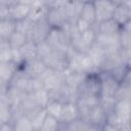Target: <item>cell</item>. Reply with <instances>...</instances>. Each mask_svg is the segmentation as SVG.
Here are the masks:
<instances>
[{
	"label": "cell",
	"instance_id": "2",
	"mask_svg": "<svg viewBox=\"0 0 131 131\" xmlns=\"http://www.w3.org/2000/svg\"><path fill=\"white\" fill-rule=\"evenodd\" d=\"M43 60L47 68L59 73H63L70 67V58L68 52L63 50L53 49L45 58H43Z\"/></svg>",
	"mask_w": 131,
	"mask_h": 131
},
{
	"label": "cell",
	"instance_id": "22",
	"mask_svg": "<svg viewBox=\"0 0 131 131\" xmlns=\"http://www.w3.org/2000/svg\"><path fill=\"white\" fill-rule=\"evenodd\" d=\"M87 54L90 56V58L92 59L94 66L96 67V69L99 71L100 67L102 64V61L104 59V55H105V50L103 48H101L96 42L90 46V48L87 51Z\"/></svg>",
	"mask_w": 131,
	"mask_h": 131
},
{
	"label": "cell",
	"instance_id": "24",
	"mask_svg": "<svg viewBox=\"0 0 131 131\" xmlns=\"http://www.w3.org/2000/svg\"><path fill=\"white\" fill-rule=\"evenodd\" d=\"M16 31V21L9 18L0 20V39H9Z\"/></svg>",
	"mask_w": 131,
	"mask_h": 131
},
{
	"label": "cell",
	"instance_id": "25",
	"mask_svg": "<svg viewBox=\"0 0 131 131\" xmlns=\"http://www.w3.org/2000/svg\"><path fill=\"white\" fill-rule=\"evenodd\" d=\"M88 23H90L92 26L96 24V11H95V6L94 2H88V3H83L82 11H81V16Z\"/></svg>",
	"mask_w": 131,
	"mask_h": 131
},
{
	"label": "cell",
	"instance_id": "3",
	"mask_svg": "<svg viewBox=\"0 0 131 131\" xmlns=\"http://www.w3.org/2000/svg\"><path fill=\"white\" fill-rule=\"evenodd\" d=\"M46 40L50 43L53 49L63 50L68 52V50L71 47V37L62 29L51 28L50 33Z\"/></svg>",
	"mask_w": 131,
	"mask_h": 131
},
{
	"label": "cell",
	"instance_id": "16",
	"mask_svg": "<svg viewBox=\"0 0 131 131\" xmlns=\"http://www.w3.org/2000/svg\"><path fill=\"white\" fill-rule=\"evenodd\" d=\"M30 119H31V122H32V125L34 127V131H40L41 130V127L44 123V120L47 116V112H46V108L45 107H36L32 111H30L29 113L26 114Z\"/></svg>",
	"mask_w": 131,
	"mask_h": 131
},
{
	"label": "cell",
	"instance_id": "6",
	"mask_svg": "<svg viewBox=\"0 0 131 131\" xmlns=\"http://www.w3.org/2000/svg\"><path fill=\"white\" fill-rule=\"evenodd\" d=\"M51 27L48 24L47 19H41L37 23H34L31 31L28 34V38L31 41H34L35 43H39L41 41H44L47 39L49 33H50Z\"/></svg>",
	"mask_w": 131,
	"mask_h": 131
},
{
	"label": "cell",
	"instance_id": "46",
	"mask_svg": "<svg viewBox=\"0 0 131 131\" xmlns=\"http://www.w3.org/2000/svg\"><path fill=\"white\" fill-rule=\"evenodd\" d=\"M39 1H40L43 5H45V6H47V7H49V8H50L54 0H39Z\"/></svg>",
	"mask_w": 131,
	"mask_h": 131
},
{
	"label": "cell",
	"instance_id": "42",
	"mask_svg": "<svg viewBox=\"0 0 131 131\" xmlns=\"http://www.w3.org/2000/svg\"><path fill=\"white\" fill-rule=\"evenodd\" d=\"M121 85H124V86H127V87H130L131 88V69L130 68H128L127 73L125 75V78L121 82Z\"/></svg>",
	"mask_w": 131,
	"mask_h": 131
},
{
	"label": "cell",
	"instance_id": "20",
	"mask_svg": "<svg viewBox=\"0 0 131 131\" xmlns=\"http://www.w3.org/2000/svg\"><path fill=\"white\" fill-rule=\"evenodd\" d=\"M48 9L49 7L43 5L39 0H37L33 5H31V11L28 18H30L33 23H37L41 19H44L46 18Z\"/></svg>",
	"mask_w": 131,
	"mask_h": 131
},
{
	"label": "cell",
	"instance_id": "43",
	"mask_svg": "<svg viewBox=\"0 0 131 131\" xmlns=\"http://www.w3.org/2000/svg\"><path fill=\"white\" fill-rule=\"evenodd\" d=\"M0 130L1 131H14V126L12 122L7 123H0Z\"/></svg>",
	"mask_w": 131,
	"mask_h": 131
},
{
	"label": "cell",
	"instance_id": "39",
	"mask_svg": "<svg viewBox=\"0 0 131 131\" xmlns=\"http://www.w3.org/2000/svg\"><path fill=\"white\" fill-rule=\"evenodd\" d=\"M121 57H122L123 63L131 69V47L126 49L121 48Z\"/></svg>",
	"mask_w": 131,
	"mask_h": 131
},
{
	"label": "cell",
	"instance_id": "37",
	"mask_svg": "<svg viewBox=\"0 0 131 131\" xmlns=\"http://www.w3.org/2000/svg\"><path fill=\"white\" fill-rule=\"evenodd\" d=\"M119 40H120L121 48L126 49L131 47V32L122 28L119 33Z\"/></svg>",
	"mask_w": 131,
	"mask_h": 131
},
{
	"label": "cell",
	"instance_id": "8",
	"mask_svg": "<svg viewBox=\"0 0 131 131\" xmlns=\"http://www.w3.org/2000/svg\"><path fill=\"white\" fill-rule=\"evenodd\" d=\"M96 11V24L113 18L115 11V4L111 0H94Z\"/></svg>",
	"mask_w": 131,
	"mask_h": 131
},
{
	"label": "cell",
	"instance_id": "13",
	"mask_svg": "<svg viewBox=\"0 0 131 131\" xmlns=\"http://www.w3.org/2000/svg\"><path fill=\"white\" fill-rule=\"evenodd\" d=\"M94 27L98 34H103V35H118L122 29V27L114 18H110L97 23L94 25Z\"/></svg>",
	"mask_w": 131,
	"mask_h": 131
},
{
	"label": "cell",
	"instance_id": "7",
	"mask_svg": "<svg viewBox=\"0 0 131 131\" xmlns=\"http://www.w3.org/2000/svg\"><path fill=\"white\" fill-rule=\"evenodd\" d=\"M19 69H21L30 78H40L41 75L46 71L47 66L42 58L36 57L30 60H26L19 67Z\"/></svg>",
	"mask_w": 131,
	"mask_h": 131
},
{
	"label": "cell",
	"instance_id": "17",
	"mask_svg": "<svg viewBox=\"0 0 131 131\" xmlns=\"http://www.w3.org/2000/svg\"><path fill=\"white\" fill-rule=\"evenodd\" d=\"M113 18L121 27H123L126 23L131 19V5L128 3H124L119 6H116Z\"/></svg>",
	"mask_w": 131,
	"mask_h": 131
},
{
	"label": "cell",
	"instance_id": "35",
	"mask_svg": "<svg viewBox=\"0 0 131 131\" xmlns=\"http://www.w3.org/2000/svg\"><path fill=\"white\" fill-rule=\"evenodd\" d=\"M43 88H44V84L40 78H30L26 88V93H32V92L41 90Z\"/></svg>",
	"mask_w": 131,
	"mask_h": 131
},
{
	"label": "cell",
	"instance_id": "11",
	"mask_svg": "<svg viewBox=\"0 0 131 131\" xmlns=\"http://www.w3.org/2000/svg\"><path fill=\"white\" fill-rule=\"evenodd\" d=\"M106 121H107V115L100 105V103L95 105L91 111L89 117V123L94 127L95 130H102L103 126L106 124Z\"/></svg>",
	"mask_w": 131,
	"mask_h": 131
},
{
	"label": "cell",
	"instance_id": "29",
	"mask_svg": "<svg viewBox=\"0 0 131 131\" xmlns=\"http://www.w3.org/2000/svg\"><path fill=\"white\" fill-rule=\"evenodd\" d=\"M118 98L116 96H102L100 98V105L104 110L107 116L115 113L116 104H117Z\"/></svg>",
	"mask_w": 131,
	"mask_h": 131
},
{
	"label": "cell",
	"instance_id": "44",
	"mask_svg": "<svg viewBox=\"0 0 131 131\" xmlns=\"http://www.w3.org/2000/svg\"><path fill=\"white\" fill-rule=\"evenodd\" d=\"M69 2H70L69 0H54V1H53V3H52V5H51V7L64 8V7L68 5V3H69Z\"/></svg>",
	"mask_w": 131,
	"mask_h": 131
},
{
	"label": "cell",
	"instance_id": "21",
	"mask_svg": "<svg viewBox=\"0 0 131 131\" xmlns=\"http://www.w3.org/2000/svg\"><path fill=\"white\" fill-rule=\"evenodd\" d=\"M62 75H63V82H64V84H67L70 87L78 89L79 85L83 81V79H84L86 74L75 72V71H72V70L68 69L67 71H64L62 73Z\"/></svg>",
	"mask_w": 131,
	"mask_h": 131
},
{
	"label": "cell",
	"instance_id": "4",
	"mask_svg": "<svg viewBox=\"0 0 131 131\" xmlns=\"http://www.w3.org/2000/svg\"><path fill=\"white\" fill-rule=\"evenodd\" d=\"M99 77L101 84V97L116 96L121 83L118 82L107 71H99Z\"/></svg>",
	"mask_w": 131,
	"mask_h": 131
},
{
	"label": "cell",
	"instance_id": "27",
	"mask_svg": "<svg viewBox=\"0 0 131 131\" xmlns=\"http://www.w3.org/2000/svg\"><path fill=\"white\" fill-rule=\"evenodd\" d=\"M14 131H34L31 119L25 114L13 122Z\"/></svg>",
	"mask_w": 131,
	"mask_h": 131
},
{
	"label": "cell",
	"instance_id": "14",
	"mask_svg": "<svg viewBox=\"0 0 131 131\" xmlns=\"http://www.w3.org/2000/svg\"><path fill=\"white\" fill-rule=\"evenodd\" d=\"M78 118H79V112H78L77 102L76 101H70V102L63 103L59 121L61 123L69 124Z\"/></svg>",
	"mask_w": 131,
	"mask_h": 131
},
{
	"label": "cell",
	"instance_id": "30",
	"mask_svg": "<svg viewBox=\"0 0 131 131\" xmlns=\"http://www.w3.org/2000/svg\"><path fill=\"white\" fill-rule=\"evenodd\" d=\"M62 106H63L62 102H60L58 100L50 99L49 102L46 104L45 108H46V112L48 115H51V116H53L59 120L60 115H61V111H62Z\"/></svg>",
	"mask_w": 131,
	"mask_h": 131
},
{
	"label": "cell",
	"instance_id": "32",
	"mask_svg": "<svg viewBox=\"0 0 131 131\" xmlns=\"http://www.w3.org/2000/svg\"><path fill=\"white\" fill-rule=\"evenodd\" d=\"M7 122H12V111L7 102L0 100V123Z\"/></svg>",
	"mask_w": 131,
	"mask_h": 131
},
{
	"label": "cell",
	"instance_id": "38",
	"mask_svg": "<svg viewBox=\"0 0 131 131\" xmlns=\"http://www.w3.org/2000/svg\"><path fill=\"white\" fill-rule=\"evenodd\" d=\"M33 25H34V23L30 18H25V19L18 20V21H16V31L28 35L29 32L31 31Z\"/></svg>",
	"mask_w": 131,
	"mask_h": 131
},
{
	"label": "cell",
	"instance_id": "10",
	"mask_svg": "<svg viewBox=\"0 0 131 131\" xmlns=\"http://www.w3.org/2000/svg\"><path fill=\"white\" fill-rule=\"evenodd\" d=\"M95 42L105 51H113V50L121 49L119 34L118 35H103V34L97 33Z\"/></svg>",
	"mask_w": 131,
	"mask_h": 131
},
{
	"label": "cell",
	"instance_id": "40",
	"mask_svg": "<svg viewBox=\"0 0 131 131\" xmlns=\"http://www.w3.org/2000/svg\"><path fill=\"white\" fill-rule=\"evenodd\" d=\"M75 25H76V27H77V30H78L80 33H83V32H85L86 30H88V29H90L91 27H93L90 23H88L87 20H85V19L82 18V17H79L78 20L75 23Z\"/></svg>",
	"mask_w": 131,
	"mask_h": 131
},
{
	"label": "cell",
	"instance_id": "36",
	"mask_svg": "<svg viewBox=\"0 0 131 131\" xmlns=\"http://www.w3.org/2000/svg\"><path fill=\"white\" fill-rule=\"evenodd\" d=\"M127 70H128V67H127L126 64L122 63V64H120V66L114 68L113 70H111V71H108V72L111 73V75H112L118 82L121 83V82L124 80V78H125V75H126V73H127Z\"/></svg>",
	"mask_w": 131,
	"mask_h": 131
},
{
	"label": "cell",
	"instance_id": "41",
	"mask_svg": "<svg viewBox=\"0 0 131 131\" xmlns=\"http://www.w3.org/2000/svg\"><path fill=\"white\" fill-rule=\"evenodd\" d=\"M10 18V10L8 6L0 5V20L9 19Z\"/></svg>",
	"mask_w": 131,
	"mask_h": 131
},
{
	"label": "cell",
	"instance_id": "18",
	"mask_svg": "<svg viewBox=\"0 0 131 131\" xmlns=\"http://www.w3.org/2000/svg\"><path fill=\"white\" fill-rule=\"evenodd\" d=\"M9 10H10V18L15 21H18L28 18L31 11V5L18 2L15 5L9 7Z\"/></svg>",
	"mask_w": 131,
	"mask_h": 131
},
{
	"label": "cell",
	"instance_id": "1",
	"mask_svg": "<svg viewBox=\"0 0 131 131\" xmlns=\"http://www.w3.org/2000/svg\"><path fill=\"white\" fill-rule=\"evenodd\" d=\"M77 90H78V97L88 96V95L101 96L99 71L87 73Z\"/></svg>",
	"mask_w": 131,
	"mask_h": 131
},
{
	"label": "cell",
	"instance_id": "51",
	"mask_svg": "<svg viewBox=\"0 0 131 131\" xmlns=\"http://www.w3.org/2000/svg\"><path fill=\"white\" fill-rule=\"evenodd\" d=\"M69 1H73V0H69Z\"/></svg>",
	"mask_w": 131,
	"mask_h": 131
},
{
	"label": "cell",
	"instance_id": "9",
	"mask_svg": "<svg viewBox=\"0 0 131 131\" xmlns=\"http://www.w3.org/2000/svg\"><path fill=\"white\" fill-rule=\"evenodd\" d=\"M46 19L51 28H56V29H61L69 23L66 13V8L50 7L48 9Z\"/></svg>",
	"mask_w": 131,
	"mask_h": 131
},
{
	"label": "cell",
	"instance_id": "48",
	"mask_svg": "<svg viewBox=\"0 0 131 131\" xmlns=\"http://www.w3.org/2000/svg\"><path fill=\"white\" fill-rule=\"evenodd\" d=\"M111 1L115 4V6H119V5L124 4V3H125V0H111Z\"/></svg>",
	"mask_w": 131,
	"mask_h": 131
},
{
	"label": "cell",
	"instance_id": "15",
	"mask_svg": "<svg viewBox=\"0 0 131 131\" xmlns=\"http://www.w3.org/2000/svg\"><path fill=\"white\" fill-rule=\"evenodd\" d=\"M19 67L13 61L0 62V83L9 84Z\"/></svg>",
	"mask_w": 131,
	"mask_h": 131
},
{
	"label": "cell",
	"instance_id": "28",
	"mask_svg": "<svg viewBox=\"0 0 131 131\" xmlns=\"http://www.w3.org/2000/svg\"><path fill=\"white\" fill-rule=\"evenodd\" d=\"M28 40H29L28 35L20 33L18 31H15L8 39V41H9V43L13 49H19L20 47H23L27 43Z\"/></svg>",
	"mask_w": 131,
	"mask_h": 131
},
{
	"label": "cell",
	"instance_id": "23",
	"mask_svg": "<svg viewBox=\"0 0 131 131\" xmlns=\"http://www.w3.org/2000/svg\"><path fill=\"white\" fill-rule=\"evenodd\" d=\"M29 79H30V77L21 69H18L16 71V73L14 74L13 78L11 79V81L9 83V86L15 87V88H17V89L26 92V88H27Z\"/></svg>",
	"mask_w": 131,
	"mask_h": 131
},
{
	"label": "cell",
	"instance_id": "47",
	"mask_svg": "<svg viewBox=\"0 0 131 131\" xmlns=\"http://www.w3.org/2000/svg\"><path fill=\"white\" fill-rule=\"evenodd\" d=\"M122 28L125 29V30H127V31H129V32H131V19H130L128 23H126Z\"/></svg>",
	"mask_w": 131,
	"mask_h": 131
},
{
	"label": "cell",
	"instance_id": "50",
	"mask_svg": "<svg viewBox=\"0 0 131 131\" xmlns=\"http://www.w3.org/2000/svg\"><path fill=\"white\" fill-rule=\"evenodd\" d=\"M130 124H131V118H130Z\"/></svg>",
	"mask_w": 131,
	"mask_h": 131
},
{
	"label": "cell",
	"instance_id": "49",
	"mask_svg": "<svg viewBox=\"0 0 131 131\" xmlns=\"http://www.w3.org/2000/svg\"><path fill=\"white\" fill-rule=\"evenodd\" d=\"M83 3H88V2H94V0H80Z\"/></svg>",
	"mask_w": 131,
	"mask_h": 131
},
{
	"label": "cell",
	"instance_id": "33",
	"mask_svg": "<svg viewBox=\"0 0 131 131\" xmlns=\"http://www.w3.org/2000/svg\"><path fill=\"white\" fill-rule=\"evenodd\" d=\"M52 50H53V47L50 45V43L47 40L37 43V54H38V57L42 59L45 58Z\"/></svg>",
	"mask_w": 131,
	"mask_h": 131
},
{
	"label": "cell",
	"instance_id": "5",
	"mask_svg": "<svg viewBox=\"0 0 131 131\" xmlns=\"http://www.w3.org/2000/svg\"><path fill=\"white\" fill-rule=\"evenodd\" d=\"M40 79L43 81L44 88L47 91H53L59 89L64 83L62 73L53 71L49 68H47L46 71L41 75Z\"/></svg>",
	"mask_w": 131,
	"mask_h": 131
},
{
	"label": "cell",
	"instance_id": "19",
	"mask_svg": "<svg viewBox=\"0 0 131 131\" xmlns=\"http://www.w3.org/2000/svg\"><path fill=\"white\" fill-rule=\"evenodd\" d=\"M82 7H83V2H81L80 0H73L68 3V5L64 8L70 23L75 24L78 20V18L81 16Z\"/></svg>",
	"mask_w": 131,
	"mask_h": 131
},
{
	"label": "cell",
	"instance_id": "31",
	"mask_svg": "<svg viewBox=\"0 0 131 131\" xmlns=\"http://www.w3.org/2000/svg\"><path fill=\"white\" fill-rule=\"evenodd\" d=\"M58 127H59V120L47 114L40 131H56L58 130Z\"/></svg>",
	"mask_w": 131,
	"mask_h": 131
},
{
	"label": "cell",
	"instance_id": "45",
	"mask_svg": "<svg viewBox=\"0 0 131 131\" xmlns=\"http://www.w3.org/2000/svg\"><path fill=\"white\" fill-rule=\"evenodd\" d=\"M19 0H0V5H4V6H8L11 7L13 5H15L16 3H18Z\"/></svg>",
	"mask_w": 131,
	"mask_h": 131
},
{
	"label": "cell",
	"instance_id": "26",
	"mask_svg": "<svg viewBox=\"0 0 131 131\" xmlns=\"http://www.w3.org/2000/svg\"><path fill=\"white\" fill-rule=\"evenodd\" d=\"M19 52L24 58V60H30L33 58L38 57L37 54V43H35L34 41L28 40L27 43L19 48Z\"/></svg>",
	"mask_w": 131,
	"mask_h": 131
},
{
	"label": "cell",
	"instance_id": "12",
	"mask_svg": "<svg viewBox=\"0 0 131 131\" xmlns=\"http://www.w3.org/2000/svg\"><path fill=\"white\" fill-rule=\"evenodd\" d=\"M122 63H123V60L121 57V49L113 50V51H105L104 59L102 61V64L100 67L99 71H107L108 72Z\"/></svg>",
	"mask_w": 131,
	"mask_h": 131
},
{
	"label": "cell",
	"instance_id": "34",
	"mask_svg": "<svg viewBox=\"0 0 131 131\" xmlns=\"http://www.w3.org/2000/svg\"><path fill=\"white\" fill-rule=\"evenodd\" d=\"M81 36L82 38L84 39V41L86 42V44L90 47L91 45H93L96 41V37H97V31L95 29V27H91L90 29L86 30L85 32L81 33Z\"/></svg>",
	"mask_w": 131,
	"mask_h": 131
}]
</instances>
